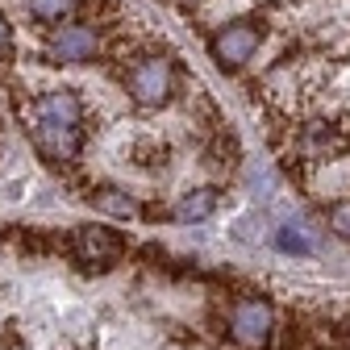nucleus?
<instances>
[{
    "mask_svg": "<svg viewBox=\"0 0 350 350\" xmlns=\"http://www.w3.org/2000/svg\"><path fill=\"white\" fill-rule=\"evenodd\" d=\"M33 146L51 163H71L79 154V100L75 92H46L33 100Z\"/></svg>",
    "mask_w": 350,
    "mask_h": 350,
    "instance_id": "obj_1",
    "label": "nucleus"
},
{
    "mask_svg": "<svg viewBox=\"0 0 350 350\" xmlns=\"http://www.w3.org/2000/svg\"><path fill=\"white\" fill-rule=\"evenodd\" d=\"M271 329H275V313H271V304L262 300V296H246L234 304V313H230V338L242 346V350H262L271 342Z\"/></svg>",
    "mask_w": 350,
    "mask_h": 350,
    "instance_id": "obj_2",
    "label": "nucleus"
},
{
    "mask_svg": "<svg viewBox=\"0 0 350 350\" xmlns=\"http://www.w3.org/2000/svg\"><path fill=\"white\" fill-rule=\"evenodd\" d=\"M258 42H262V25L258 21H230L226 29H217L213 33V59L221 63V67H242L254 51H258Z\"/></svg>",
    "mask_w": 350,
    "mask_h": 350,
    "instance_id": "obj_3",
    "label": "nucleus"
},
{
    "mask_svg": "<svg viewBox=\"0 0 350 350\" xmlns=\"http://www.w3.org/2000/svg\"><path fill=\"white\" fill-rule=\"evenodd\" d=\"M129 92L138 96V105H163L171 96V63L167 59H142L129 71Z\"/></svg>",
    "mask_w": 350,
    "mask_h": 350,
    "instance_id": "obj_4",
    "label": "nucleus"
},
{
    "mask_svg": "<svg viewBox=\"0 0 350 350\" xmlns=\"http://www.w3.org/2000/svg\"><path fill=\"white\" fill-rule=\"evenodd\" d=\"M71 250H75L79 262H92V267L100 262V267H109V262L121 254V238L113 230H105V226H79L75 238H71Z\"/></svg>",
    "mask_w": 350,
    "mask_h": 350,
    "instance_id": "obj_5",
    "label": "nucleus"
},
{
    "mask_svg": "<svg viewBox=\"0 0 350 350\" xmlns=\"http://www.w3.org/2000/svg\"><path fill=\"white\" fill-rule=\"evenodd\" d=\"M96 55V29L92 25H67L51 38V59L59 63H88Z\"/></svg>",
    "mask_w": 350,
    "mask_h": 350,
    "instance_id": "obj_6",
    "label": "nucleus"
},
{
    "mask_svg": "<svg viewBox=\"0 0 350 350\" xmlns=\"http://www.w3.org/2000/svg\"><path fill=\"white\" fill-rule=\"evenodd\" d=\"M213 208H217V192L213 188H196V192H188V196H180V204L171 208V217L175 221H204V217H213Z\"/></svg>",
    "mask_w": 350,
    "mask_h": 350,
    "instance_id": "obj_7",
    "label": "nucleus"
},
{
    "mask_svg": "<svg viewBox=\"0 0 350 350\" xmlns=\"http://www.w3.org/2000/svg\"><path fill=\"white\" fill-rule=\"evenodd\" d=\"M88 200H92L100 213H109V217H134V213H138V204L129 200L121 188H100V192H92Z\"/></svg>",
    "mask_w": 350,
    "mask_h": 350,
    "instance_id": "obj_8",
    "label": "nucleus"
},
{
    "mask_svg": "<svg viewBox=\"0 0 350 350\" xmlns=\"http://www.w3.org/2000/svg\"><path fill=\"white\" fill-rule=\"evenodd\" d=\"M75 9V0H29V13L38 21H63Z\"/></svg>",
    "mask_w": 350,
    "mask_h": 350,
    "instance_id": "obj_9",
    "label": "nucleus"
},
{
    "mask_svg": "<svg viewBox=\"0 0 350 350\" xmlns=\"http://www.w3.org/2000/svg\"><path fill=\"white\" fill-rule=\"evenodd\" d=\"M275 246H280L284 254H313V242H309V238H304L300 230H292V226L275 234Z\"/></svg>",
    "mask_w": 350,
    "mask_h": 350,
    "instance_id": "obj_10",
    "label": "nucleus"
},
{
    "mask_svg": "<svg viewBox=\"0 0 350 350\" xmlns=\"http://www.w3.org/2000/svg\"><path fill=\"white\" fill-rule=\"evenodd\" d=\"M329 230H334L338 238H346V242H350V200H342V204H334V208H329Z\"/></svg>",
    "mask_w": 350,
    "mask_h": 350,
    "instance_id": "obj_11",
    "label": "nucleus"
},
{
    "mask_svg": "<svg viewBox=\"0 0 350 350\" xmlns=\"http://www.w3.org/2000/svg\"><path fill=\"white\" fill-rule=\"evenodd\" d=\"M9 46H13V29H9V21L0 17V59L9 55Z\"/></svg>",
    "mask_w": 350,
    "mask_h": 350,
    "instance_id": "obj_12",
    "label": "nucleus"
}]
</instances>
